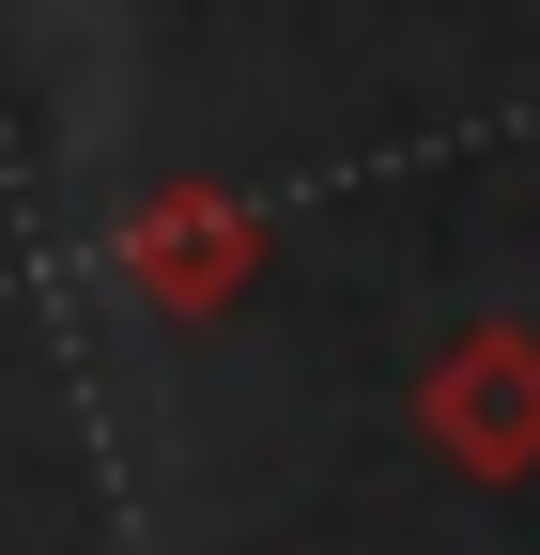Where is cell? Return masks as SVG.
Here are the masks:
<instances>
[{"instance_id":"2","label":"cell","mask_w":540,"mask_h":555,"mask_svg":"<svg viewBox=\"0 0 540 555\" xmlns=\"http://www.w3.org/2000/svg\"><path fill=\"white\" fill-rule=\"evenodd\" d=\"M124 262H140L170 309H217L232 278H247V217H232V201H155V217L124 232Z\"/></svg>"},{"instance_id":"1","label":"cell","mask_w":540,"mask_h":555,"mask_svg":"<svg viewBox=\"0 0 540 555\" xmlns=\"http://www.w3.org/2000/svg\"><path fill=\"white\" fill-rule=\"evenodd\" d=\"M417 416L448 433V463L525 478V463H540V339H510V324H494V339H463V356L433 371V401H417Z\"/></svg>"}]
</instances>
